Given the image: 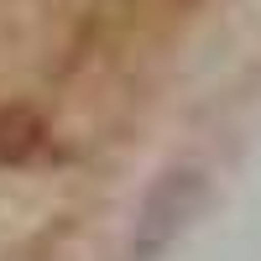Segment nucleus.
Masks as SVG:
<instances>
[{
    "label": "nucleus",
    "mask_w": 261,
    "mask_h": 261,
    "mask_svg": "<svg viewBox=\"0 0 261 261\" xmlns=\"http://www.w3.org/2000/svg\"><path fill=\"white\" fill-rule=\"evenodd\" d=\"M204 199V178L199 172H172V178L157 183V193L146 199L141 209V225H136V251H162L172 235L183 230V220Z\"/></svg>",
    "instance_id": "obj_1"
},
{
    "label": "nucleus",
    "mask_w": 261,
    "mask_h": 261,
    "mask_svg": "<svg viewBox=\"0 0 261 261\" xmlns=\"http://www.w3.org/2000/svg\"><path fill=\"white\" fill-rule=\"evenodd\" d=\"M37 141H42V120L32 110L0 115V162H21L27 151H37Z\"/></svg>",
    "instance_id": "obj_2"
}]
</instances>
